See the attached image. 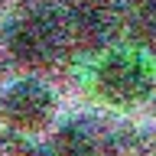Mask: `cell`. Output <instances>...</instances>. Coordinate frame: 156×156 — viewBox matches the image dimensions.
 Listing matches in <instances>:
<instances>
[{
	"label": "cell",
	"instance_id": "obj_6",
	"mask_svg": "<svg viewBox=\"0 0 156 156\" xmlns=\"http://www.w3.org/2000/svg\"><path fill=\"white\" fill-rule=\"evenodd\" d=\"M78 7H111V0H75Z\"/></svg>",
	"mask_w": 156,
	"mask_h": 156
},
{
	"label": "cell",
	"instance_id": "obj_5",
	"mask_svg": "<svg viewBox=\"0 0 156 156\" xmlns=\"http://www.w3.org/2000/svg\"><path fill=\"white\" fill-rule=\"evenodd\" d=\"M133 26H136V39L150 52H156V0H143V7L136 10Z\"/></svg>",
	"mask_w": 156,
	"mask_h": 156
},
{
	"label": "cell",
	"instance_id": "obj_1",
	"mask_svg": "<svg viewBox=\"0 0 156 156\" xmlns=\"http://www.w3.org/2000/svg\"><path fill=\"white\" fill-rule=\"evenodd\" d=\"M68 16L52 7H26L3 26V49L10 62L26 72L52 68L68 49Z\"/></svg>",
	"mask_w": 156,
	"mask_h": 156
},
{
	"label": "cell",
	"instance_id": "obj_2",
	"mask_svg": "<svg viewBox=\"0 0 156 156\" xmlns=\"http://www.w3.org/2000/svg\"><path fill=\"white\" fill-rule=\"evenodd\" d=\"M91 91L120 111H133L146 104L156 91V68L150 55L136 49H107L91 68Z\"/></svg>",
	"mask_w": 156,
	"mask_h": 156
},
{
	"label": "cell",
	"instance_id": "obj_3",
	"mask_svg": "<svg viewBox=\"0 0 156 156\" xmlns=\"http://www.w3.org/2000/svg\"><path fill=\"white\" fill-rule=\"evenodd\" d=\"M58 111L55 91L33 75H20L0 88V120L7 130L20 136H39L46 133Z\"/></svg>",
	"mask_w": 156,
	"mask_h": 156
},
{
	"label": "cell",
	"instance_id": "obj_4",
	"mask_svg": "<svg viewBox=\"0 0 156 156\" xmlns=\"http://www.w3.org/2000/svg\"><path fill=\"white\" fill-rule=\"evenodd\" d=\"M104 140L91 120L72 117L65 124H58L49 136V153L52 156H101Z\"/></svg>",
	"mask_w": 156,
	"mask_h": 156
}]
</instances>
